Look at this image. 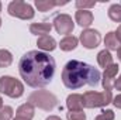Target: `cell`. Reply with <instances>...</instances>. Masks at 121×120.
<instances>
[{
	"mask_svg": "<svg viewBox=\"0 0 121 120\" xmlns=\"http://www.w3.org/2000/svg\"><path fill=\"white\" fill-rule=\"evenodd\" d=\"M94 6H96L94 1H82V0H78V1H76V7H78L79 10L91 9V7H94Z\"/></svg>",
	"mask_w": 121,
	"mask_h": 120,
	"instance_id": "obj_24",
	"label": "cell"
},
{
	"mask_svg": "<svg viewBox=\"0 0 121 120\" xmlns=\"http://www.w3.org/2000/svg\"><path fill=\"white\" fill-rule=\"evenodd\" d=\"M54 27L58 31V34H65L66 37L69 34H72V31L75 28V23L72 20L70 16L68 14H58L54 20Z\"/></svg>",
	"mask_w": 121,
	"mask_h": 120,
	"instance_id": "obj_7",
	"label": "cell"
},
{
	"mask_svg": "<svg viewBox=\"0 0 121 120\" xmlns=\"http://www.w3.org/2000/svg\"><path fill=\"white\" fill-rule=\"evenodd\" d=\"M27 103L32 105L34 107L49 112L58 106V97L48 90H35L28 96Z\"/></svg>",
	"mask_w": 121,
	"mask_h": 120,
	"instance_id": "obj_3",
	"label": "cell"
},
{
	"mask_svg": "<svg viewBox=\"0 0 121 120\" xmlns=\"http://www.w3.org/2000/svg\"><path fill=\"white\" fill-rule=\"evenodd\" d=\"M66 107L69 109V112H80L83 110V95H78V93H72L66 97Z\"/></svg>",
	"mask_w": 121,
	"mask_h": 120,
	"instance_id": "obj_10",
	"label": "cell"
},
{
	"mask_svg": "<svg viewBox=\"0 0 121 120\" xmlns=\"http://www.w3.org/2000/svg\"><path fill=\"white\" fill-rule=\"evenodd\" d=\"M75 20L80 27L87 28L93 23V13L90 10H78L75 14Z\"/></svg>",
	"mask_w": 121,
	"mask_h": 120,
	"instance_id": "obj_11",
	"label": "cell"
},
{
	"mask_svg": "<svg viewBox=\"0 0 121 120\" xmlns=\"http://www.w3.org/2000/svg\"><path fill=\"white\" fill-rule=\"evenodd\" d=\"M37 45H38L39 50L47 51V52H51V51H54V50L56 48V41H55L51 35H42V37L38 38Z\"/></svg>",
	"mask_w": 121,
	"mask_h": 120,
	"instance_id": "obj_12",
	"label": "cell"
},
{
	"mask_svg": "<svg viewBox=\"0 0 121 120\" xmlns=\"http://www.w3.org/2000/svg\"><path fill=\"white\" fill-rule=\"evenodd\" d=\"M0 11H1V3H0Z\"/></svg>",
	"mask_w": 121,
	"mask_h": 120,
	"instance_id": "obj_32",
	"label": "cell"
},
{
	"mask_svg": "<svg viewBox=\"0 0 121 120\" xmlns=\"http://www.w3.org/2000/svg\"><path fill=\"white\" fill-rule=\"evenodd\" d=\"M7 11L10 16L13 17H17V18H21V20H31L34 17V9L32 6L28 3H24L21 0H14L9 4L7 7Z\"/></svg>",
	"mask_w": 121,
	"mask_h": 120,
	"instance_id": "obj_6",
	"label": "cell"
},
{
	"mask_svg": "<svg viewBox=\"0 0 121 120\" xmlns=\"http://www.w3.org/2000/svg\"><path fill=\"white\" fill-rule=\"evenodd\" d=\"M117 57H118V60H120V62H121V47L117 50Z\"/></svg>",
	"mask_w": 121,
	"mask_h": 120,
	"instance_id": "obj_29",
	"label": "cell"
},
{
	"mask_svg": "<svg viewBox=\"0 0 121 120\" xmlns=\"http://www.w3.org/2000/svg\"><path fill=\"white\" fill-rule=\"evenodd\" d=\"M0 26H1V18H0Z\"/></svg>",
	"mask_w": 121,
	"mask_h": 120,
	"instance_id": "obj_33",
	"label": "cell"
},
{
	"mask_svg": "<svg viewBox=\"0 0 121 120\" xmlns=\"http://www.w3.org/2000/svg\"><path fill=\"white\" fill-rule=\"evenodd\" d=\"M68 1H54V0H35V7L38 9V11H49L51 9H54L55 6H63Z\"/></svg>",
	"mask_w": 121,
	"mask_h": 120,
	"instance_id": "obj_14",
	"label": "cell"
},
{
	"mask_svg": "<svg viewBox=\"0 0 121 120\" xmlns=\"http://www.w3.org/2000/svg\"><path fill=\"white\" fill-rule=\"evenodd\" d=\"M100 41H101V37H100V32L97 30L86 28L80 32V42L87 50H93V48L99 47Z\"/></svg>",
	"mask_w": 121,
	"mask_h": 120,
	"instance_id": "obj_8",
	"label": "cell"
},
{
	"mask_svg": "<svg viewBox=\"0 0 121 120\" xmlns=\"http://www.w3.org/2000/svg\"><path fill=\"white\" fill-rule=\"evenodd\" d=\"M78 42H79V40L76 38V37H73V35H68V37H65L63 40H60V50L62 51H72V50H75L76 47H78Z\"/></svg>",
	"mask_w": 121,
	"mask_h": 120,
	"instance_id": "obj_18",
	"label": "cell"
},
{
	"mask_svg": "<svg viewBox=\"0 0 121 120\" xmlns=\"http://www.w3.org/2000/svg\"><path fill=\"white\" fill-rule=\"evenodd\" d=\"M108 17L116 23H121V4H113L108 9Z\"/></svg>",
	"mask_w": 121,
	"mask_h": 120,
	"instance_id": "obj_20",
	"label": "cell"
},
{
	"mask_svg": "<svg viewBox=\"0 0 121 120\" xmlns=\"http://www.w3.org/2000/svg\"><path fill=\"white\" fill-rule=\"evenodd\" d=\"M114 112L113 110H110V109H107V110H101V113L96 117L94 120H114Z\"/></svg>",
	"mask_w": 121,
	"mask_h": 120,
	"instance_id": "obj_23",
	"label": "cell"
},
{
	"mask_svg": "<svg viewBox=\"0 0 121 120\" xmlns=\"http://www.w3.org/2000/svg\"><path fill=\"white\" fill-rule=\"evenodd\" d=\"M116 37H117L118 42H121V26H118V28H117V31H116Z\"/></svg>",
	"mask_w": 121,
	"mask_h": 120,
	"instance_id": "obj_27",
	"label": "cell"
},
{
	"mask_svg": "<svg viewBox=\"0 0 121 120\" xmlns=\"http://www.w3.org/2000/svg\"><path fill=\"white\" fill-rule=\"evenodd\" d=\"M114 88H116L117 90H121V75L114 81Z\"/></svg>",
	"mask_w": 121,
	"mask_h": 120,
	"instance_id": "obj_26",
	"label": "cell"
},
{
	"mask_svg": "<svg viewBox=\"0 0 121 120\" xmlns=\"http://www.w3.org/2000/svg\"><path fill=\"white\" fill-rule=\"evenodd\" d=\"M66 119L68 120H86V115L83 110L80 112H69L66 113Z\"/></svg>",
	"mask_w": 121,
	"mask_h": 120,
	"instance_id": "obj_22",
	"label": "cell"
},
{
	"mask_svg": "<svg viewBox=\"0 0 121 120\" xmlns=\"http://www.w3.org/2000/svg\"><path fill=\"white\" fill-rule=\"evenodd\" d=\"M13 62V55L7 50H0V68H7Z\"/></svg>",
	"mask_w": 121,
	"mask_h": 120,
	"instance_id": "obj_19",
	"label": "cell"
},
{
	"mask_svg": "<svg viewBox=\"0 0 121 120\" xmlns=\"http://www.w3.org/2000/svg\"><path fill=\"white\" fill-rule=\"evenodd\" d=\"M52 30V26L48 23H32L30 26V32L34 35H48Z\"/></svg>",
	"mask_w": 121,
	"mask_h": 120,
	"instance_id": "obj_13",
	"label": "cell"
},
{
	"mask_svg": "<svg viewBox=\"0 0 121 120\" xmlns=\"http://www.w3.org/2000/svg\"><path fill=\"white\" fill-rule=\"evenodd\" d=\"M45 120H62V119L58 117V116H49V117H47Z\"/></svg>",
	"mask_w": 121,
	"mask_h": 120,
	"instance_id": "obj_28",
	"label": "cell"
},
{
	"mask_svg": "<svg viewBox=\"0 0 121 120\" xmlns=\"http://www.w3.org/2000/svg\"><path fill=\"white\" fill-rule=\"evenodd\" d=\"M0 92L7 95L9 97L17 99V97L23 96L24 85L13 76H1L0 78Z\"/></svg>",
	"mask_w": 121,
	"mask_h": 120,
	"instance_id": "obj_5",
	"label": "cell"
},
{
	"mask_svg": "<svg viewBox=\"0 0 121 120\" xmlns=\"http://www.w3.org/2000/svg\"><path fill=\"white\" fill-rule=\"evenodd\" d=\"M3 107V99H1V96H0V109Z\"/></svg>",
	"mask_w": 121,
	"mask_h": 120,
	"instance_id": "obj_31",
	"label": "cell"
},
{
	"mask_svg": "<svg viewBox=\"0 0 121 120\" xmlns=\"http://www.w3.org/2000/svg\"><path fill=\"white\" fill-rule=\"evenodd\" d=\"M34 106L30 105V103H24V105H21L18 109H17V112H16V117H23V119H28L31 120L34 117Z\"/></svg>",
	"mask_w": 121,
	"mask_h": 120,
	"instance_id": "obj_15",
	"label": "cell"
},
{
	"mask_svg": "<svg viewBox=\"0 0 121 120\" xmlns=\"http://www.w3.org/2000/svg\"><path fill=\"white\" fill-rule=\"evenodd\" d=\"M97 62H99V65L101 66V68H108L111 64H114L113 62V55L110 54V51H107V50H103V51H100L99 54H97Z\"/></svg>",
	"mask_w": 121,
	"mask_h": 120,
	"instance_id": "obj_17",
	"label": "cell"
},
{
	"mask_svg": "<svg viewBox=\"0 0 121 120\" xmlns=\"http://www.w3.org/2000/svg\"><path fill=\"white\" fill-rule=\"evenodd\" d=\"M13 115H14V112H13V107H10V106H3L0 109V120H11Z\"/></svg>",
	"mask_w": 121,
	"mask_h": 120,
	"instance_id": "obj_21",
	"label": "cell"
},
{
	"mask_svg": "<svg viewBox=\"0 0 121 120\" xmlns=\"http://www.w3.org/2000/svg\"><path fill=\"white\" fill-rule=\"evenodd\" d=\"M113 102L111 90H103V92H94L89 90L83 95V106L94 109V107H103Z\"/></svg>",
	"mask_w": 121,
	"mask_h": 120,
	"instance_id": "obj_4",
	"label": "cell"
},
{
	"mask_svg": "<svg viewBox=\"0 0 121 120\" xmlns=\"http://www.w3.org/2000/svg\"><path fill=\"white\" fill-rule=\"evenodd\" d=\"M118 68L120 66L117 64H111L108 68L104 69V74H103V88H104V90H111L114 88V79L117 76Z\"/></svg>",
	"mask_w": 121,
	"mask_h": 120,
	"instance_id": "obj_9",
	"label": "cell"
},
{
	"mask_svg": "<svg viewBox=\"0 0 121 120\" xmlns=\"http://www.w3.org/2000/svg\"><path fill=\"white\" fill-rule=\"evenodd\" d=\"M13 120H28V119H23V117H14Z\"/></svg>",
	"mask_w": 121,
	"mask_h": 120,
	"instance_id": "obj_30",
	"label": "cell"
},
{
	"mask_svg": "<svg viewBox=\"0 0 121 120\" xmlns=\"http://www.w3.org/2000/svg\"><path fill=\"white\" fill-rule=\"evenodd\" d=\"M100 81L99 69L78 60L69 61L62 71V82L68 89H79L83 85L96 86Z\"/></svg>",
	"mask_w": 121,
	"mask_h": 120,
	"instance_id": "obj_2",
	"label": "cell"
},
{
	"mask_svg": "<svg viewBox=\"0 0 121 120\" xmlns=\"http://www.w3.org/2000/svg\"><path fill=\"white\" fill-rule=\"evenodd\" d=\"M117 109H121V93L120 95H117L116 97H113V102H111Z\"/></svg>",
	"mask_w": 121,
	"mask_h": 120,
	"instance_id": "obj_25",
	"label": "cell"
},
{
	"mask_svg": "<svg viewBox=\"0 0 121 120\" xmlns=\"http://www.w3.org/2000/svg\"><path fill=\"white\" fill-rule=\"evenodd\" d=\"M104 45H106L107 51H108V50H111V51H117V50L120 48V42H118V40H117V37H116V32H114V31H110V32H107V34H106Z\"/></svg>",
	"mask_w": 121,
	"mask_h": 120,
	"instance_id": "obj_16",
	"label": "cell"
},
{
	"mask_svg": "<svg viewBox=\"0 0 121 120\" xmlns=\"http://www.w3.org/2000/svg\"><path fill=\"white\" fill-rule=\"evenodd\" d=\"M18 72L28 86L44 88L55 75V60L47 52L28 51L18 62Z\"/></svg>",
	"mask_w": 121,
	"mask_h": 120,
	"instance_id": "obj_1",
	"label": "cell"
}]
</instances>
